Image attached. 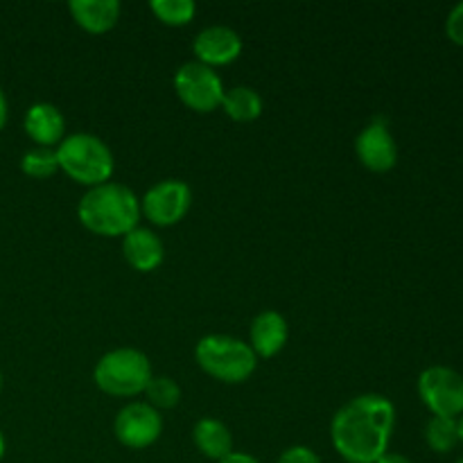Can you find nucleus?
I'll list each match as a JSON object with an SVG mask.
<instances>
[{
	"label": "nucleus",
	"instance_id": "1",
	"mask_svg": "<svg viewBox=\"0 0 463 463\" xmlns=\"http://www.w3.org/2000/svg\"><path fill=\"white\" fill-rule=\"evenodd\" d=\"M396 407L380 393L353 398L335 414L330 423V441L344 461L375 463L389 452Z\"/></svg>",
	"mask_w": 463,
	"mask_h": 463
},
{
	"label": "nucleus",
	"instance_id": "2",
	"mask_svg": "<svg viewBox=\"0 0 463 463\" xmlns=\"http://www.w3.org/2000/svg\"><path fill=\"white\" fill-rule=\"evenodd\" d=\"M77 217L90 233L104 238H118V235L125 238L138 226L140 199L127 185L109 181L89 188V193L80 199Z\"/></svg>",
	"mask_w": 463,
	"mask_h": 463
},
{
	"label": "nucleus",
	"instance_id": "3",
	"mask_svg": "<svg viewBox=\"0 0 463 463\" xmlns=\"http://www.w3.org/2000/svg\"><path fill=\"white\" fill-rule=\"evenodd\" d=\"M59 170L66 172L75 184H109L113 176V154L102 138L93 134H71L57 145Z\"/></svg>",
	"mask_w": 463,
	"mask_h": 463
},
{
	"label": "nucleus",
	"instance_id": "4",
	"mask_svg": "<svg viewBox=\"0 0 463 463\" xmlns=\"http://www.w3.org/2000/svg\"><path fill=\"white\" fill-rule=\"evenodd\" d=\"M194 360L203 373L226 384H240L251 378L258 366L256 353L247 342L229 335H208L194 348Z\"/></svg>",
	"mask_w": 463,
	"mask_h": 463
},
{
	"label": "nucleus",
	"instance_id": "5",
	"mask_svg": "<svg viewBox=\"0 0 463 463\" xmlns=\"http://www.w3.org/2000/svg\"><path fill=\"white\" fill-rule=\"evenodd\" d=\"M93 378L99 392L116 398H131L143 393L154 375L145 353L136 348H116L99 357Z\"/></svg>",
	"mask_w": 463,
	"mask_h": 463
},
{
	"label": "nucleus",
	"instance_id": "6",
	"mask_svg": "<svg viewBox=\"0 0 463 463\" xmlns=\"http://www.w3.org/2000/svg\"><path fill=\"white\" fill-rule=\"evenodd\" d=\"M175 90L181 102L197 113L215 111L217 107H222L226 93L215 68L199 61H188L176 71Z\"/></svg>",
	"mask_w": 463,
	"mask_h": 463
},
{
	"label": "nucleus",
	"instance_id": "7",
	"mask_svg": "<svg viewBox=\"0 0 463 463\" xmlns=\"http://www.w3.org/2000/svg\"><path fill=\"white\" fill-rule=\"evenodd\" d=\"M419 396L434 416L463 414V375L450 366H430L419 375Z\"/></svg>",
	"mask_w": 463,
	"mask_h": 463
},
{
	"label": "nucleus",
	"instance_id": "8",
	"mask_svg": "<svg viewBox=\"0 0 463 463\" xmlns=\"http://www.w3.org/2000/svg\"><path fill=\"white\" fill-rule=\"evenodd\" d=\"M193 203L190 185L179 179H165L152 185L140 202V213L156 226H172L184 220Z\"/></svg>",
	"mask_w": 463,
	"mask_h": 463
},
{
	"label": "nucleus",
	"instance_id": "9",
	"mask_svg": "<svg viewBox=\"0 0 463 463\" xmlns=\"http://www.w3.org/2000/svg\"><path fill=\"white\" fill-rule=\"evenodd\" d=\"M113 432L122 446L131 448V450H145L161 437L163 419L158 410H154L147 402H129L118 411Z\"/></svg>",
	"mask_w": 463,
	"mask_h": 463
},
{
	"label": "nucleus",
	"instance_id": "10",
	"mask_svg": "<svg viewBox=\"0 0 463 463\" xmlns=\"http://www.w3.org/2000/svg\"><path fill=\"white\" fill-rule=\"evenodd\" d=\"M355 152L362 165L371 172L393 170L398 161V147L384 118H373L355 138Z\"/></svg>",
	"mask_w": 463,
	"mask_h": 463
},
{
	"label": "nucleus",
	"instance_id": "11",
	"mask_svg": "<svg viewBox=\"0 0 463 463\" xmlns=\"http://www.w3.org/2000/svg\"><path fill=\"white\" fill-rule=\"evenodd\" d=\"M197 61L203 66H226V63L235 61L242 52V39L235 30L226 25H213L206 27L197 34L193 43Z\"/></svg>",
	"mask_w": 463,
	"mask_h": 463
},
{
	"label": "nucleus",
	"instance_id": "12",
	"mask_svg": "<svg viewBox=\"0 0 463 463\" xmlns=\"http://www.w3.org/2000/svg\"><path fill=\"white\" fill-rule=\"evenodd\" d=\"M25 134L34 140L41 147L52 149V145H59L66 138V120H63V113L59 111L54 104L39 102L32 104L25 113Z\"/></svg>",
	"mask_w": 463,
	"mask_h": 463
},
{
	"label": "nucleus",
	"instance_id": "13",
	"mask_svg": "<svg viewBox=\"0 0 463 463\" xmlns=\"http://www.w3.org/2000/svg\"><path fill=\"white\" fill-rule=\"evenodd\" d=\"M288 321L280 312L276 310H265L253 319L251 324V351L256 353V357H274L288 344Z\"/></svg>",
	"mask_w": 463,
	"mask_h": 463
},
{
	"label": "nucleus",
	"instance_id": "14",
	"mask_svg": "<svg viewBox=\"0 0 463 463\" xmlns=\"http://www.w3.org/2000/svg\"><path fill=\"white\" fill-rule=\"evenodd\" d=\"M122 256L136 271H154L163 262V242L154 231L136 226L122 238Z\"/></svg>",
	"mask_w": 463,
	"mask_h": 463
},
{
	"label": "nucleus",
	"instance_id": "15",
	"mask_svg": "<svg viewBox=\"0 0 463 463\" xmlns=\"http://www.w3.org/2000/svg\"><path fill=\"white\" fill-rule=\"evenodd\" d=\"M71 14L81 30L90 34H104L116 27L120 18V3L118 0H72Z\"/></svg>",
	"mask_w": 463,
	"mask_h": 463
},
{
	"label": "nucleus",
	"instance_id": "16",
	"mask_svg": "<svg viewBox=\"0 0 463 463\" xmlns=\"http://www.w3.org/2000/svg\"><path fill=\"white\" fill-rule=\"evenodd\" d=\"M193 441L203 457L213 461H222L233 452V437L231 430L217 419H202L193 428Z\"/></svg>",
	"mask_w": 463,
	"mask_h": 463
},
{
	"label": "nucleus",
	"instance_id": "17",
	"mask_svg": "<svg viewBox=\"0 0 463 463\" xmlns=\"http://www.w3.org/2000/svg\"><path fill=\"white\" fill-rule=\"evenodd\" d=\"M222 109L235 122H253L262 113V98L249 86H235L224 93Z\"/></svg>",
	"mask_w": 463,
	"mask_h": 463
},
{
	"label": "nucleus",
	"instance_id": "18",
	"mask_svg": "<svg viewBox=\"0 0 463 463\" xmlns=\"http://www.w3.org/2000/svg\"><path fill=\"white\" fill-rule=\"evenodd\" d=\"M425 441L439 455H446L459 443L457 434V419H446V416H432L425 425Z\"/></svg>",
	"mask_w": 463,
	"mask_h": 463
},
{
	"label": "nucleus",
	"instance_id": "19",
	"mask_svg": "<svg viewBox=\"0 0 463 463\" xmlns=\"http://www.w3.org/2000/svg\"><path fill=\"white\" fill-rule=\"evenodd\" d=\"M149 9L158 21L172 27L188 25L197 14V5L193 0H152Z\"/></svg>",
	"mask_w": 463,
	"mask_h": 463
},
{
	"label": "nucleus",
	"instance_id": "20",
	"mask_svg": "<svg viewBox=\"0 0 463 463\" xmlns=\"http://www.w3.org/2000/svg\"><path fill=\"white\" fill-rule=\"evenodd\" d=\"M21 170L25 172L27 176H32V179H48V176L57 175L59 172L57 149H48V147L30 149V152L23 154Z\"/></svg>",
	"mask_w": 463,
	"mask_h": 463
},
{
	"label": "nucleus",
	"instance_id": "21",
	"mask_svg": "<svg viewBox=\"0 0 463 463\" xmlns=\"http://www.w3.org/2000/svg\"><path fill=\"white\" fill-rule=\"evenodd\" d=\"M145 393H147V405H152L154 410H172L181 401L179 384L167 378V375H158V378L149 380Z\"/></svg>",
	"mask_w": 463,
	"mask_h": 463
},
{
	"label": "nucleus",
	"instance_id": "22",
	"mask_svg": "<svg viewBox=\"0 0 463 463\" xmlns=\"http://www.w3.org/2000/svg\"><path fill=\"white\" fill-rule=\"evenodd\" d=\"M279 463H321L319 455L307 446H292L279 457Z\"/></svg>",
	"mask_w": 463,
	"mask_h": 463
},
{
	"label": "nucleus",
	"instance_id": "23",
	"mask_svg": "<svg viewBox=\"0 0 463 463\" xmlns=\"http://www.w3.org/2000/svg\"><path fill=\"white\" fill-rule=\"evenodd\" d=\"M446 32L450 36V41H455L457 45H463V0L459 5L450 9L446 18Z\"/></svg>",
	"mask_w": 463,
	"mask_h": 463
},
{
	"label": "nucleus",
	"instance_id": "24",
	"mask_svg": "<svg viewBox=\"0 0 463 463\" xmlns=\"http://www.w3.org/2000/svg\"><path fill=\"white\" fill-rule=\"evenodd\" d=\"M217 463H260V461H258L256 457L247 455V452H231L229 457H224V459Z\"/></svg>",
	"mask_w": 463,
	"mask_h": 463
},
{
	"label": "nucleus",
	"instance_id": "25",
	"mask_svg": "<svg viewBox=\"0 0 463 463\" xmlns=\"http://www.w3.org/2000/svg\"><path fill=\"white\" fill-rule=\"evenodd\" d=\"M375 463H411L410 459H407V457H402V455H396V452H387V455L384 457H380L378 461Z\"/></svg>",
	"mask_w": 463,
	"mask_h": 463
},
{
	"label": "nucleus",
	"instance_id": "26",
	"mask_svg": "<svg viewBox=\"0 0 463 463\" xmlns=\"http://www.w3.org/2000/svg\"><path fill=\"white\" fill-rule=\"evenodd\" d=\"M5 122H7V98H5L3 89H0V129L5 127Z\"/></svg>",
	"mask_w": 463,
	"mask_h": 463
},
{
	"label": "nucleus",
	"instance_id": "27",
	"mask_svg": "<svg viewBox=\"0 0 463 463\" xmlns=\"http://www.w3.org/2000/svg\"><path fill=\"white\" fill-rule=\"evenodd\" d=\"M457 434H459V441L463 443V414L459 416V420H457Z\"/></svg>",
	"mask_w": 463,
	"mask_h": 463
},
{
	"label": "nucleus",
	"instance_id": "28",
	"mask_svg": "<svg viewBox=\"0 0 463 463\" xmlns=\"http://www.w3.org/2000/svg\"><path fill=\"white\" fill-rule=\"evenodd\" d=\"M5 450H7V446H5V437H3V432H0V459L5 457Z\"/></svg>",
	"mask_w": 463,
	"mask_h": 463
},
{
	"label": "nucleus",
	"instance_id": "29",
	"mask_svg": "<svg viewBox=\"0 0 463 463\" xmlns=\"http://www.w3.org/2000/svg\"><path fill=\"white\" fill-rule=\"evenodd\" d=\"M0 389H3V373H0Z\"/></svg>",
	"mask_w": 463,
	"mask_h": 463
},
{
	"label": "nucleus",
	"instance_id": "30",
	"mask_svg": "<svg viewBox=\"0 0 463 463\" xmlns=\"http://www.w3.org/2000/svg\"><path fill=\"white\" fill-rule=\"evenodd\" d=\"M457 463H463V459H459V461H457Z\"/></svg>",
	"mask_w": 463,
	"mask_h": 463
}]
</instances>
